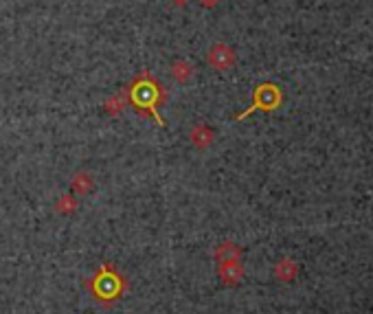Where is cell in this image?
I'll return each instance as SVG.
<instances>
[{"label":"cell","mask_w":373,"mask_h":314,"mask_svg":"<svg viewBox=\"0 0 373 314\" xmlns=\"http://www.w3.org/2000/svg\"><path fill=\"white\" fill-rule=\"evenodd\" d=\"M75 185L79 187V191H86L88 187H92V181L88 179L86 174H79V176H77V183H75Z\"/></svg>","instance_id":"52a82bcc"},{"label":"cell","mask_w":373,"mask_h":314,"mask_svg":"<svg viewBox=\"0 0 373 314\" xmlns=\"http://www.w3.org/2000/svg\"><path fill=\"white\" fill-rule=\"evenodd\" d=\"M126 101H128V97H126V88H123L119 94H115V97H110L103 106H106V113L108 115H119L123 108H126Z\"/></svg>","instance_id":"8992f818"},{"label":"cell","mask_w":373,"mask_h":314,"mask_svg":"<svg viewBox=\"0 0 373 314\" xmlns=\"http://www.w3.org/2000/svg\"><path fill=\"white\" fill-rule=\"evenodd\" d=\"M235 62H238L235 51L229 44H222V42L213 44L209 49V53H206V64L213 66L215 71H219V73H224V71H229V68H233Z\"/></svg>","instance_id":"3957f363"},{"label":"cell","mask_w":373,"mask_h":314,"mask_svg":"<svg viewBox=\"0 0 373 314\" xmlns=\"http://www.w3.org/2000/svg\"><path fill=\"white\" fill-rule=\"evenodd\" d=\"M198 3H200L204 9H213V7H217L219 3H222V0H198Z\"/></svg>","instance_id":"ba28073f"},{"label":"cell","mask_w":373,"mask_h":314,"mask_svg":"<svg viewBox=\"0 0 373 314\" xmlns=\"http://www.w3.org/2000/svg\"><path fill=\"white\" fill-rule=\"evenodd\" d=\"M169 73H172L174 81H178V84H187V81H191V77H193V66L187 60H176L169 66Z\"/></svg>","instance_id":"277c9868"},{"label":"cell","mask_w":373,"mask_h":314,"mask_svg":"<svg viewBox=\"0 0 373 314\" xmlns=\"http://www.w3.org/2000/svg\"><path fill=\"white\" fill-rule=\"evenodd\" d=\"M169 3H172L174 7H187L191 0H169Z\"/></svg>","instance_id":"9c48e42d"},{"label":"cell","mask_w":373,"mask_h":314,"mask_svg":"<svg viewBox=\"0 0 373 314\" xmlns=\"http://www.w3.org/2000/svg\"><path fill=\"white\" fill-rule=\"evenodd\" d=\"M281 104H283V90L277 84H272V81H264V84L255 86L253 104L242 115L235 117V121H244L253 113H274L277 108H281Z\"/></svg>","instance_id":"7a4b0ae2"},{"label":"cell","mask_w":373,"mask_h":314,"mask_svg":"<svg viewBox=\"0 0 373 314\" xmlns=\"http://www.w3.org/2000/svg\"><path fill=\"white\" fill-rule=\"evenodd\" d=\"M126 97H128V104L139 115L154 117V121L160 128L165 126V121L158 113V106L167 101L169 94H167V88H165L149 71H141L130 81V86L126 88Z\"/></svg>","instance_id":"6da1fadb"},{"label":"cell","mask_w":373,"mask_h":314,"mask_svg":"<svg viewBox=\"0 0 373 314\" xmlns=\"http://www.w3.org/2000/svg\"><path fill=\"white\" fill-rule=\"evenodd\" d=\"M213 136H215V134L211 132L209 126L200 124V126H196V128L191 130V143L196 145V147H206V145H211Z\"/></svg>","instance_id":"5b68a950"}]
</instances>
